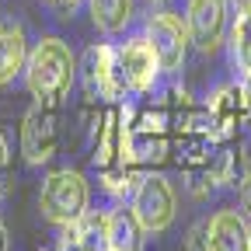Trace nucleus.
Segmentation results:
<instances>
[{
	"label": "nucleus",
	"instance_id": "nucleus-1",
	"mask_svg": "<svg viewBox=\"0 0 251 251\" xmlns=\"http://www.w3.org/2000/svg\"><path fill=\"white\" fill-rule=\"evenodd\" d=\"M25 74H28V91L35 98V105H52L56 108V101L70 91V84L77 77V63H74V52H70L67 42L42 39L31 49Z\"/></svg>",
	"mask_w": 251,
	"mask_h": 251
},
{
	"label": "nucleus",
	"instance_id": "nucleus-2",
	"mask_svg": "<svg viewBox=\"0 0 251 251\" xmlns=\"http://www.w3.org/2000/svg\"><path fill=\"white\" fill-rule=\"evenodd\" d=\"M87 181L77 171H56L46 178L42 196H39V209L49 224L56 227H70L74 220H80L87 213Z\"/></svg>",
	"mask_w": 251,
	"mask_h": 251
},
{
	"label": "nucleus",
	"instance_id": "nucleus-3",
	"mask_svg": "<svg viewBox=\"0 0 251 251\" xmlns=\"http://www.w3.org/2000/svg\"><path fill=\"white\" fill-rule=\"evenodd\" d=\"M129 209L136 213L140 220V227L150 230V234H161L171 227V220H175V188L168 185V178L161 175H143L140 185H136V192H133V202Z\"/></svg>",
	"mask_w": 251,
	"mask_h": 251
},
{
	"label": "nucleus",
	"instance_id": "nucleus-4",
	"mask_svg": "<svg viewBox=\"0 0 251 251\" xmlns=\"http://www.w3.org/2000/svg\"><path fill=\"white\" fill-rule=\"evenodd\" d=\"M147 42L153 46L157 56V67L164 74H178L185 67V56H188V31L181 25L178 14L164 11V14H153L147 21Z\"/></svg>",
	"mask_w": 251,
	"mask_h": 251
},
{
	"label": "nucleus",
	"instance_id": "nucleus-5",
	"mask_svg": "<svg viewBox=\"0 0 251 251\" xmlns=\"http://www.w3.org/2000/svg\"><path fill=\"white\" fill-rule=\"evenodd\" d=\"M227 14H230V0H188L185 11L188 42L199 52H213L227 35Z\"/></svg>",
	"mask_w": 251,
	"mask_h": 251
},
{
	"label": "nucleus",
	"instance_id": "nucleus-6",
	"mask_svg": "<svg viewBox=\"0 0 251 251\" xmlns=\"http://www.w3.org/2000/svg\"><path fill=\"white\" fill-rule=\"evenodd\" d=\"M56 108L52 105H31L21 122V153L28 164H46L56 153Z\"/></svg>",
	"mask_w": 251,
	"mask_h": 251
},
{
	"label": "nucleus",
	"instance_id": "nucleus-7",
	"mask_svg": "<svg viewBox=\"0 0 251 251\" xmlns=\"http://www.w3.org/2000/svg\"><path fill=\"white\" fill-rule=\"evenodd\" d=\"M115 52V67H119V80L126 87V94L129 91H147L157 77V56H153V46L143 39H129V42H122V46H112Z\"/></svg>",
	"mask_w": 251,
	"mask_h": 251
},
{
	"label": "nucleus",
	"instance_id": "nucleus-8",
	"mask_svg": "<svg viewBox=\"0 0 251 251\" xmlns=\"http://www.w3.org/2000/svg\"><path fill=\"white\" fill-rule=\"evenodd\" d=\"M59 248L63 251H112V244H108V216L84 213L70 227H63Z\"/></svg>",
	"mask_w": 251,
	"mask_h": 251
},
{
	"label": "nucleus",
	"instance_id": "nucleus-9",
	"mask_svg": "<svg viewBox=\"0 0 251 251\" xmlns=\"http://www.w3.org/2000/svg\"><path fill=\"white\" fill-rule=\"evenodd\" d=\"M209 251H248V224L234 209H220L209 220Z\"/></svg>",
	"mask_w": 251,
	"mask_h": 251
},
{
	"label": "nucleus",
	"instance_id": "nucleus-10",
	"mask_svg": "<svg viewBox=\"0 0 251 251\" xmlns=\"http://www.w3.org/2000/svg\"><path fill=\"white\" fill-rule=\"evenodd\" d=\"M28 67V42L18 25H0V87Z\"/></svg>",
	"mask_w": 251,
	"mask_h": 251
},
{
	"label": "nucleus",
	"instance_id": "nucleus-11",
	"mask_svg": "<svg viewBox=\"0 0 251 251\" xmlns=\"http://www.w3.org/2000/svg\"><path fill=\"white\" fill-rule=\"evenodd\" d=\"M108 244H112V251H140L143 227H140L133 209L119 206V209L108 213Z\"/></svg>",
	"mask_w": 251,
	"mask_h": 251
},
{
	"label": "nucleus",
	"instance_id": "nucleus-12",
	"mask_svg": "<svg viewBox=\"0 0 251 251\" xmlns=\"http://www.w3.org/2000/svg\"><path fill=\"white\" fill-rule=\"evenodd\" d=\"M91 18L101 31L115 35L133 18V0H91Z\"/></svg>",
	"mask_w": 251,
	"mask_h": 251
},
{
	"label": "nucleus",
	"instance_id": "nucleus-13",
	"mask_svg": "<svg viewBox=\"0 0 251 251\" xmlns=\"http://www.w3.org/2000/svg\"><path fill=\"white\" fill-rule=\"evenodd\" d=\"M230 52L244 77H251V11H241L230 28Z\"/></svg>",
	"mask_w": 251,
	"mask_h": 251
},
{
	"label": "nucleus",
	"instance_id": "nucleus-14",
	"mask_svg": "<svg viewBox=\"0 0 251 251\" xmlns=\"http://www.w3.org/2000/svg\"><path fill=\"white\" fill-rule=\"evenodd\" d=\"M136 185H140L136 171H129L126 164H122L119 171H105V188H108V192H115V196H133Z\"/></svg>",
	"mask_w": 251,
	"mask_h": 251
},
{
	"label": "nucleus",
	"instance_id": "nucleus-15",
	"mask_svg": "<svg viewBox=\"0 0 251 251\" xmlns=\"http://www.w3.org/2000/svg\"><path fill=\"white\" fill-rule=\"evenodd\" d=\"M185 251H209V220H199V224L188 230Z\"/></svg>",
	"mask_w": 251,
	"mask_h": 251
},
{
	"label": "nucleus",
	"instance_id": "nucleus-16",
	"mask_svg": "<svg viewBox=\"0 0 251 251\" xmlns=\"http://www.w3.org/2000/svg\"><path fill=\"white\" fill-rule=\"evenodd\" d=\"M11 171H14V157H11L7 136L0 133V196H4V192H7V185H11Z\"/></svg>",
	"mask_w": 251,
	"mask_h": 251
},
{
	"label": "nucleus",
	"instance_id": "nucleus-17",
	"mask_svg": "<svg viewBox=\"0 0 251 251\" xmlns=\"http://www.w3.org/2000/svg\"><path fill=\"white\" fill-rule=\"evenodd\" d=\"M241 202H244V209H248V216H251V178H248L244 188H241Z\"/></svg>",
	"mask_w": 251,
	"mask_h": 251
},
{
	"label": "nucleus",
	"instance_id": "nucleus-18",
	"mask_svg": "<svg viewBox=\"0 0 251 251\" xmlns=\"http://www.w3.org/2000/svg\"><path fill=\"white\" fill-rule=\"evenodd\" d=\"M0 251H7V230H4V224H0Z\"/></svg>",
	"mask_w": 251,
	"mask_h": 251
},
{
	"label": "nucleus",
	"instance_id": "nucleus-19",
	"mask_svg": "<svg viewBox=\"0 0 251 251\" xmlns=\"http://www.w3.org/2000/svg\"><path fill=\"white\" fill-rule=\"evenodd\" d=\"M234 4H237L241 11H251V0H234Z\"/></svg>",
	"mask_w": 251,
	"mask_h": 251
},
{
	"label": "nucleus",
	"instance_id": "nucleus-20",
	"mask_svg": "<svg viewBox=\"0 0 251 251\" xmlns=\"http://www.w3.org/2000/svg\"><path fill=\"white\" fill-rule=\"evenodd\" d=\"M52 4H59V7H74L77 0H52Z\"/></svg>",
	"mask_w": 251,
	"mask_h": 251
},
{
	"label": "nucleus",
	"instance_id": "nucleus-21",
	"mask_svg": "<svg viewBox=\"0 0 251 251\" xmlns=\"http://www.w3.org/2000/svg\"><path fill=\"white\" fill-rule=\"evenodd\" d=\"M248 251H251V224H248Z\"/></svg>",
	"mask_w": 251,
	"mask_h": 251
}]
</instances>
